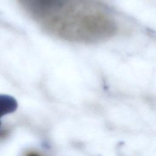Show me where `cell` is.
<instances>
[{"label": "cell", "mask_w": 156, "mask_h": 156, "mask_svg": "<svg viewBox=\"0 0 156 156\" xmlns=\"http://www.w3.org/2000/svg\"><path fill=\"white\" fill-rule=\"evenodd\" d=\"M43 30L62 40L93 44L111 38L118 26L99 0H16Z\"/></svg>", "instance_id": "cell-1"}, {"label": "cell", "mask_w": 156, "mask_h": 156, "mask_svg": "<svg viewBox=\"0 0 156 156\" xmlns=\"http://www.w3.org/2000/svg\"><path fill=\"white\" fill-rule=\"evenodd\" d=\"M24 156H43L40 153L36 151H29L26 152Z\"/></svg>", "instance_id": "cell-2"}]
</instances>
